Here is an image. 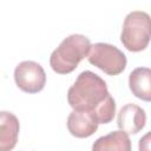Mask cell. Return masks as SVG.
Masks as SVG:
<instances>
[{
  "label": "cell",
  "instance_id": "10",
  "mask_svg": "<svg viewBox=\"0 0 151 151\" xmlns=\"http://www.w3.org/2000/svg\"><path fill=\"white\" fill-rule=\"evenodd\" d=\"M92 151H131V140L127 133L113 131L99 137L92 145Z\"/></svg>",
  "mask_w": 151,
  "mask_h": 151
},
{
  "label": "cell",
  "instance_id": "8",
  "mask_svg": "<svg viewBox=\"0 0 151 151\" xmlns=\"http://www.w3.org/2000/svg\"><path fill=\"white\" fill-rule=\"evenodd\" d=\"M67 129L72 136L86 138L97 131L98 124L87 112L72 111L67 117Z\"/></svg>",
  "mask_w": 151,
  "mask_h": 151
},
{
  "label": "cell",
  "instance_id": "1",
  "mask_svg": "<svg viewBox=\"0 0 151 151\" xmlns=\"http://www.w3.org/2000/svg\"><path fill=\"white\" fill-rule=\"evenodd\" d=\"M109 94L107 85L103 78L92 71H84L68 88L67 101L73 111L92 114Z\"/></svg>",
  "mask_w": 151,
  "mask_h": 151
},
{
  "label": "cell",
  "instance_id": "9",
  "mask_svg": "<svg viewBox=\"0 0 151 151\" xmlns=\"http://www.w3.org/2000/svg\"><path fill=\"white\" fill-rule=\"evenodd\" d=\"M129 86L134 97L150 101L151 99V71L147 67L134 68L129 77Z\"/></svg>",
  "mask_w": 151,
  "mask_h": 151
},
{
  "label": "cell",
  "instance_id": "4",
  "mask_svg": "<svg viewBox=\"0 0 151 151\" xmlns=\"http://www.w3.org/2000/svg\"><path fill=\"white\" fill-rule=\"evenodd\" d=\"M87 59L90 64L109 76L122 73L127 63L125 54L118 47L106 42H96L91 45Z\"/></svg>",
  "mask_w": 151,
  "mask_h": 151
},
{
  "label": "cell",
  "instance_id": "5",
  "mask_svg": "<svg viewBox=\"0 0 151 151\" xmlns=\"http://www.w3.org/2000/svg\"><path fill=\"white\" fill-rule=\"evenodd\" d=\"M14 80L21 91L37 93L41 91L46 84V73L40 64L32 60H25L15 67Z\"/></svg>",
  "mask_w": 151,
  "mask_h": 151
},
{
  "label": "cell",
  "instance_id": "3",
  "mask_svg": "<svg viewBox=\"0 0 151 151\" xmlns=\"http://www.w3.org/2000/svg\"><path fill=\"white\" fill-rule=\"evenodd\" d=\"M120 41L131 52L145 50L150 42V15L143 11L130 12L123 24Z\"/></svg>",
  "mask_w": 151,
  "mask_h": 151
},
{
  "label": "cell",
  "instance_id": "6",
  "mask_svg": "<svg viewBox=\"0 0 151 151\" xmlns=\"http://www.w3.org/2000/svg\"><path fill=\"white\" fill-rule=\"evenodd\" d=\"M146 123L145 111L136 104L124 105L117 116V125L125 133H138Z\"/></svg>",
  "mask_w": 151,
  "mask_h": 151
},
{
  "label": "cell",
  "instance_id": "7",
  "mask_svg": "<svg viewBox=\"0 0 151 151\" xmlns=\"http://www.w3.org/2000/svg\"><path fill=\"white\" fill-rule=\"evenodd\" d=\"M20 124L15 114L0 111V151H12L18 142Z\"/></svg>",
  "mask_w": 151,
  "mask_h": 151
},
{
  "label": "cell",
  "instance_id": "2",
  "mask_svg": "<svg viewBox=\"0 0 151 151\" xmlns=\"http://www.w3.org/2000/svg\"><path fill=\"white\" fill-rule=\"evenodd\" d=\"M91 47L90 39L81 34H71L65 38L60 45L52 52L50 65L59 74L73 72L79 63L88 54Z\"/></svg>",
  "mask_w": 151,
  "mask_h": 151
}]
</instances>
